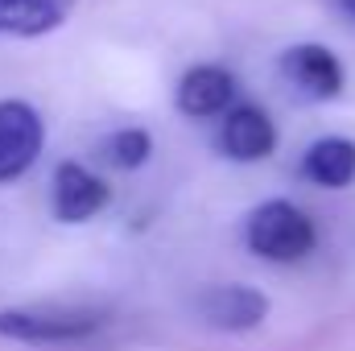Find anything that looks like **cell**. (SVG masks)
Returning <instances> with one entry per match:
<instances>
[{
  "label": "cell",
  "mask_w": 355,
  "mask_h": 351,
  "mask_svg": "<svg viewBox=\"0 0 355 351\" xmlns=\"http://www.w3.org/2000/svg\"><path fill=\"white\" fill-rule=\"evenodd\" d=\"M215 149L232 162H265L277 149V124L265 108L257 103H240V108H227L223 120H219V132H215Z\"/></svg>",
  "instance_id": "6"
},
{
  "label": "cell",
  "mask_w": 355,
  "mask_h": 351,
  "mask_svg": "<svg viewBox=\"0 0 355 351\" xmlns=\"http://www.w3.org/2000/svg\"><path fill=\"white\" fill-rule=\"evenodd\" d=\"M302 178L327 190H347L355 182V141L352 137H318L302 157Z\"/></svg>",
  "instance_id": "10"
},
{
  "label": "cell",
  "mask_w": 355,
  "mask_h": 351,
  "mask_svg": "<svg viewBox=\"0 0 355 351\" xmlns=\"http://www.w3.org/2000/svg\"><path fill=\"white\" fill-rule=\"evenodd\" d=\"M99 149L116 170H141L153 157V137L145 128H116L112 137H103Z\"/></svg>",
  "instance_id": "11"
},
{
  "label": "cell",
  "mask_w": 355,
  "mask_h": 351,
  "mask_svg": "<svg viewBox=\"0 0 355 351\" xmlns=\"http://www.w3.org/2000/svg\"><path fill=\"white\" fill-rule=\"evenodd\" d=\"M112 203V186L79 162H62L50 186V211L58 223H87Z\"/></svg>",
  "instance_id": "7"
},
{
  "label": "cell",
  "mask_w": 355,
  "mask_h": 351,
  "mask_svg": "<svg viewBox=\"0 0 355 351\" xmlns=\"http://www.w3.org/2000/svg\"><path fill=\"white\" fill-rule=\"evenodd\" d=\"M75 12V0H0L4 37H46L62 29Z\"/></svg>",
  "instance_id": "9"
},
{
  "label": "cell",
  "mask_w": 355,
  "mask_h": 351,
  "mask_svg": "<svg viewBox=\"0 0 355 351\" xmlns=\"http://www.w3.org/2000/svg\"><path fill=\"white\" fill-rule=\"evenodd\" d=\"M46 149V120L29 99H0V186L25 178Z\"/></svg>",
  "instance_id": "3"
},
{
  "label": "cell",
  "mask_w": 355,
  "mask_h": 351,
  "mask_svg": "<svg viewBox=\"0 0 355 351\" xmlns=\"http://www.w3.org/2000/svg\"><path fill=\"white\" fill-rule=\"evenodd\" d=\"M244 244L252 257H261L268 264H293V261H306L318 244V228L314 219L289 203V198H268L261 203L248 223H244Z\"/></svg>",
  "instance_id": "1"
},
{
  "label": "cell",
  "mask_w": 355,
  "mask_h": 351,
  "mask_svg": "<svg viewBox=\"0 0 355 351\" xmlns=\"http://www.w3.org/2000/svg\"><path fill=\"white\" fill-rule=\"evenodd\" d=\"M107 318L99 310H79V306H12L0 310V339L12 343H79L95 335Z\"/></svg>",
  "instance_id": "2"
},
{
  "label": "cell",
  "mask_w": 355,
  "mask_h": 351,
  "mask_svg": "<svg viewBox=\"0 0 355 351\" xmlns=\"http://www.w3.org/2000/svg\"><path fill=\"white\" fill-rule=\"evenodd\" d=\"M335 4H339V12H343V17H352V21H355V0H335Z\"/></svg>",
  "instance_id": "12"
},
{
  "label": "cell",
  "mask_w": 355,
  "mask_h": 351,
  "mask_svg": "<svg viewBox=\"0 0 355 351\" xmlns=\"http://www.w3.org/2000/svg\"><path fill=\"white\" fill-rule=\"evenodd\" d=\"M236 99V75L227 67H215V62H198L190 67L182 79H178L174 103L182 116L190 120H215L232 108Z\"/></svg>",
  "instance_id": "8"
},
{
  "label": "cell",
  "mask_w": 355,
  "mask_h": 351,
  "mask_svg": "<svg viewBox=\"0 0 355 351\" xmlns=\"http://www.w3.org/2000/svg\"><path fill=\"white\" fill-rule=\"evenodd\" d=\"M194 314L215 327V331H232V335H244V331H257L268 318V298L252 285H207L198 289L194 298Z\"/></svg>",
  "instance_id": "4"
},
{
  "label": "cell",
  "mask_w": 355,
  "mask_h": 351,
  "mask_svg": "<svg viewBox=\"0 0 355 351\" xmlns=\"http://www.w3.org/2000/svg\"><path fill=\"white\" fill-rule=\"evenodd\" d=\"M281 75L302 99H314V103H327V99L343 95V83H347L343 62L335 58V50H327L318 42L289 46L281 54Z\"/></svg>",
  "instance_id": "5"
}]
</instances>
